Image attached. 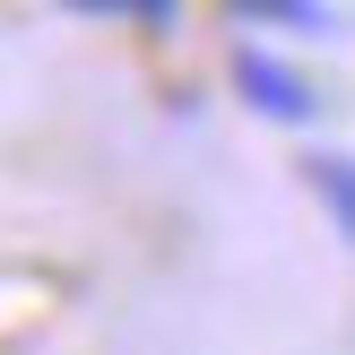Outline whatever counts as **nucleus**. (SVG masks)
Listing matches in <instances>:
<instances>
[{
    "instance_id": "nucleus-1",
    "label": "nucleus",
    "mask_w": 355,
    "mask_h": 355,
    "mask_svg": "<svg viewBox=\"0 0 355 355\" xmlns=\"http://www.w3.org/2000/svg\"><path fill=\"white\" fill-rule=\"evenodd\" d=\"M234 87H243V104H252L260 121H286V130L312 121V87L295 78L277 52H252V44H243V52H234Z\"/></svg>"
},
{
    "instance_id": "nucleus-2",
    "label": "nucleus",
    "mask_w": 355,
    "mask_h": 355,
    "mask_svg": "<svg viewBox=\"0 0 355 355\" xmlns=\"http://www.w3.org/2000/svg\"><path fill=\"white\" fill-rule=\"evenodd\" d=\"M304 182H312V200L329 208V225L355 243V156L347 148H312L304 156Z\"/></svg>"
},
{
    "instance_id": "nucleus-3",
    "label": "nucleus",
    "mask_w": 355,
    "mask_h": 355,
    "mask_svg": "<svg viewBox=\"0 0 355 355\" xmlns=\"http://www.w3.org/2000/svg\"><path fill=\"white\" fill-rule=\"evenodd\" d=\"M225 17H260V26H295V35H329L321 0H225Z\"/></svg>"
},
{
    "instance_id": "nucleus-4",
    "label": "nucleus",
    "mask_w": 355,
    "mask_h": 355,
    "mask_svg": "<svg viewBox=\"0 0 355 355\" xmlns=\"http://www.w3.org/2000/svg\"><path fill=\"white\" fill-rule=\"evenodd\" d=\"M78 17H139V26H173L182 0H69Z\"/></svg>"
}]
</instances>
